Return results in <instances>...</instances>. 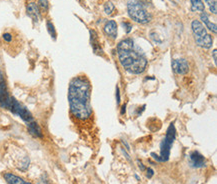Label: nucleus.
I'll return each mask as SVG.
<instances>
[{"mask_svg":"<svg viewBox=\"0 0 217 184\" xmlns=\"http://www.w3.org/2000/svg\"><path fill=\"white\" fill-rule=\"evenodd\" d=\"M206 3L208 4V7L210 9V12H212L213 14L217 13V2L216 0H205Z\"/></svg>","mask_w":217,"mask_h":184,"instance_id":"21","label":"nucleus"},{"mask_svg":"<svg viewBox=\"0 0 217 184\" xmlns=\"http://www.w3.org/2000/svg\"><path fill=\"white\" fill-rule=\"evenodd\" d=\"M104 33L110 38L115 39L117 37V24L114 20H109L105 23L103 27Z\"/></svg>","mask_w":217,"mask_h":184,"instance_id":"11","label":"nucleus"},{"mask_svg":"<svg viewBox=\"0 0 217 184\" xmlns=\"http://www.w3.org/2000/svg\"><path fill=\"white\" fill-rule=\"evenodd\" d=\"M171 66H172L173 72L176 74H179V75L186 74L189 71V64H188L187 61L183 58L172 60Z\"/></svg>","mask_w":217,"mask_h":184,"instance_id":"8","label":"nucleus"},{"mask_svg":"<svg viewBox=\"0 0 217 184\" xmlns=\"http://www.w3.org/2000/svg\"><path fill=\"white\" fill-rule=\"evenodd\" d=\"M26 13L27 15L29 16L32 21L34 23H37L40 19V16H41V13L38 9V6L35 2H30L27 4V7H26Z\"/></svg>","mask_w":217,"mask_h":184,"instance_id":"10","label":"nucleus"},{"mask_svg":"<svg viewBox=\"0 0 217 184\" xmlns=\"http://www.w3.org/2000/svg\"><path fill=\"white\" fill-rule=\"evenodd\" d=\"M191 28L193 31L196 44L205 49L211 48L213 45V38L207 33L204 25L199 20H193L191 23Z\"/></svg>","mask_w":217,"mask_h":184,"instance_id":"4","label":"nucleus"},{"mask_svg":"<svg viewBox=\"0 0 217 184\" xmlns=\"http://www.w3.org/2000/svg\"><path fill=\"white\" fill-rule=\"evenodd\" d=\"M26 125H27L28 132H29V134L32 135L33 137H36V138H41L42 137L41 128H40V126L38 125V123L35 120L29 122V123H27Z\"/></svg>","mask_w":217,"mask_h":184,"instance_id":"12","label":"nucleus"},{"mask_svg":"<svg viewBox=\"0 0 217 184\" xmlns=\"http://www.w3.org/2000/svg\"><path fill=\"white\" fill-rule=\"evenodd\" d=\"M190 2H191V10L193 12L205 11V7L202 0H190Z\"/></svg>","mask_w":217,"mask_h":184,"instance_id":"16","label":"nucleus"},{"mask_svg":"<svg viewBox=\"0 0 217 184\" xmlns=\"http://www.w3.org/2000/svg\"><path fill=\"white\" fill-rule=\"evenodd\" d=\"M46 26H47V31H48V33H49V35L55 40L56 39V30L54 28V25H53V23L48 20L46 23Z\"/></svg>","mask_w":217,"mask_h":184,"instance_id":"19","label":"nucleus"},{"mask_svg":"<svg viewBox=\"0 0 217 184\" xmlns=\"http://www.w3.org/2000/svg\"><path fill=\"white\" fill-rule=\"evenodd\" d=\"M190 164L192 167L195 168H201L205 166V158L202 154H200L198 151H193L189 155Z\"/></svg>","mask_w":217,"mask_h":184,"instance_id":"9","label":"nucleus"},{"mask_svg":"<svg viewBox=\"0 0 217 184\" xmlns=\"http://www.w3.org/2000/svg\"><path fill=\"white\" fill-rule=\"evenodd\" d=\"M29 163H30L29 157H28V156H24V157L20 160V162H19L18 168L20 169L21 171H26L27 169H28V167H29Z\"/></svg>","mask_w":217,"mask_h":184,"instance_id":"18","label":"nucleus"},{"mask_svg":"<svg viewBox=\"0 0 217 184\" xmlns=\"http://www.w3.org/2000/svg\"><path fill=\"white\" fill-rule=\"evenodd\" d=\"M114 10H115V6L112 2L108 1L104 4V12L107 14V15H111V14L114 12Z\"/></svg>","mask_w":217,"mask_h":184,"instance_id":"20","label":"nucleus"},{"mask_svg":"<svg viewBox=\"0 0 217 184\" xmlns=\"http://www.w3.org/2000/svg\"><path fill=\"white\" fill-rule=\"evenodd\" d=\"M37 6L40 13H47L48 9H49V2H48V0H38Z\"/></svg>","mask_w":217,"mask_h":184,"instance_id":"17","label":"nucleus"},{"mask_svg":"<svg viewBox=\"0 0 217 184\" xmlns=\"http://www.w3.org/2000/svg\"><path fill=\"white\" fill-rule=\"evenodd\" d=\"M90 34H91V46H92L94 52L95 53H101L102 52V50H101V47H100L97 33H96L94 30H90Z\"/></svg>","mask_w":217,"mask_h":184,"instance_id":"15","label":"nucleus"},{"mask_svg":"<svg viewBox=\"0 0 217 184\" xmlns=\"http://www.w3.org/2000/svg\"><path fill=\"white\" fill-rule=\"evenodd\" d=\"M153 174H154V172L152 170V168H148L147 169V174H146L147 178H151L153 176Z\"/></svg>","mask_w":217,"mask_h":184,"instance_id":"24","label":"nucleus"},{"mask_svg":"<svg viewBox=\"0 0 217 184\" xmlns=\"http://www.w3.org/2000/svg\"><path fill=\"white\" fill-rule=\"evenodd\" d=\"M118 58L122 67L131 74H140L147 67V59L135 46L132 39L126 38L117 45Z\"/></svg>","mask_w":217,"mask_h":184,"instance_id":"2","label":"nucleus"},{"mask_svg":"<svg viewBox=\"0 0 217 184\" xmlns=\"http://www.w3.org/2000/svg\"><path fill=\"white\" fill-rule=\"evenodd\" d=\"M39 184H48V181H47V179H46V176H45V175H43V176L40 178Z\"/></svg>","mask_w":217,"mask_h":184,"instance_id":"26","label":"nucleus"},{"mask_svg":"<svg viewBox=\"0 0 217 184\" xmlns=\"http://www.w3.org/2000/svg\"><path fill=\"white\" fill-rule=\"evenodd\" d=\"M138 163H139V164H138V165H139V168H140L142 171L145 170V167H144V165L142 164V162H140V161H139V160H138Z\"/></svg>","mask_w":217,"mask_h":184,"instance_id":"29","label":"nucleus"},{"mask_svg":"<svg viewBox=\"0 0 217 184\" xmlns=\"http://www.w3.org/2000/svg\"><path fill=\"white\" fill-rule=\"evenodd\" d=\"M10 96L11 95L8 91L5 76H4L2 71H0V106L2 108H5V105Z\"/></svg>","mask_w":217,"mask_h":184,"instance_id":"7","label":"nucleus"},{"mask_svg":"<svg viewBox=\"0 0 217 184\" xmlns=\"http://www.w3.org/2000/svg\"><path fill=\"white\" fill-rule=\"evenodd\" d=\"M212 55H213V61H214V64L216 65V63H217V57H216V55H217V51H216V49H214V50H213V52H212Z\"/></svg>","mask_w":217,"mask_h":184,"instance_id":"27","label":"nucleus"},{"mask_svg":"<svg viewBox=\"0 0 217 184\" xmlns=\"http://www.w3.org/2000/svg\"><path fill=\"white\" fill-rule=\"evenodd\" d=\"M5 109L9 110L10 112H12L13 114L17 115L18 117L25 122V123H29V122L34 120L33 118L32 114L30 113V111L27 109L25 106H23L20 102H18L14 97L10 96L9 100L7 101L6 105H5Z\"/></svg>","mask_w":217,"mask_h":184,"instance_id":"5","label":"nucleus"},{"mask_svg":"<svg viewBox=\"0 0 217 184\" xmlns=\"http://www.w3.org/2000/svg\"><path fill=\"white\" fill-rule=\"evenodd\" d=\"M122 25L125 28V31H126V33H129L130 31H131V29H132L131 23H129V22H122Z\"/></svg>","mask_w":217,"mask_h":184,"instance_id":"22","label":"nucleus"},{"mask_svg":"<svg viewBox=\"0 0 217 184\" xmlns=\"http://www.w3.org/2000/svg\"><path fill=\"white\" fill-rule=\"evenodd\" d=\"M175 136H176L175 127L174 124L171 123L169 127H168L164 139L162 140V142L160 144V155H159V157H160L161 162H165L169 159L170 150L172 148L173 142L175 140Z\"/></svg>","mask_w":217,"mask_h":184,"instance_id":"6","label":"nucleus"},{"mask_svg":"<svg viewBox=\"0 0 217 184\" xmlns=\"http://www.w3.org/2000/svg\"><path fill=\"white\" fill-rule=\"evenodd\" d=\"M151 156L156 160V161H158V162H161V160H160V157H159V155H157V154H155V153H151Z\"/></svg>","mask_w":217,"mask_h":184,"instance_id":"28","label":"nucleus"},{"mask_svg":"<svg viewBox=\"0 0 217 184\" xmlns=\"http://www.w3.org/2000/svg\"><path fill=\"white\" fill-rule=\"evenodd\" d=\"M91 85L85 76L74 77L69 83L68 102L71 114L79 120H86L92 115L90 104Z\"/></svg>","mask_w":217,"mask_h":184,"instance_id":"1","label":"nucleus"},{"mask_svg":"<svg viewBox=\"0 0 217 184\" xmlns=\"http://www.w3.org/2000/svg\"><path fill=\"white\" fill-rule=\"evenodd\" d=\"M3 177L8 184H32L30 182L25 181L21 177L14 175V174H12V173H4Z\"/></svg>","mask_w":217,"mask_h":184,"instance_id":"13","label":"nucleus"},{"mask_svg":"<svg viewBox=\"0 0 217 184\" xmlns=\"http://www.w3.org/2000/svg\"><path fill=\"white\" fill-rule=\"evenodd\" d=\"M125 108H126V105H123L122 106V109H121V114H124V113H125Z\"/></svg>","mask_w":217,"mask_h":184,"instance_id":"30","label":"nucleus"},{"mask_svg":"<svg viewBox=\"0 0 217 184\" xmlns=\"http://www.w3.org/2000/svg\"><path fill=\"white\" fill-rule=\"evenodd\" d=\"M200 18H201V20L202 22L204 23L205 26L208 28L209 30H211L212 32L214 33V34H216V32H217V28H216V23L215 22H211L209 20V16H208V14H207L205 11L203 12H201L200 14Z\"/></svg>","mask_w":217,"mask_h":184,"instance_id":"14","label":"nucleus"},{"mask_svg":"<svg viewBox=\"0 0 217 184\" xmlns=\"http://www.w3.org/2000/svg\"><path fill=\"white\" fill-rule=\"evenodd\" d=\"M127 11L130 18L140 24H146L152 19V15L138 0H129L127 3Z\"/></svg>","mask_w":217,"mask_h":184,"instance_id":"3","label":"nucleus"},{"mask_svg":"<svg viewBox=\"0 0 217 184\" xmlns=\"http://www.w3.org/2000/svg\"><path fill=\"white\" fill-rule=\"evenodd\" d=\"M116 100H117V105L120 104V93H119V88L116 87Z\"/></svg>","mask_w":217,"mask_h":184,"instance_id":"25","label":"nucleus"},{"mask_svg":"<svg viewBox=\"0 0 217 184\" xmlns=\"http://www.w3.org/2000/svg\"><path fill=\"white\" fill-rule=\"evenodd\" d=\"M3 39L5 40L6 42H10L12 40V35L10 33H4L3 34Z\"/></svg>","mask_w":217,"mask_h":184,"instance_id":"23","label":"nucleus"}]
</instances>
